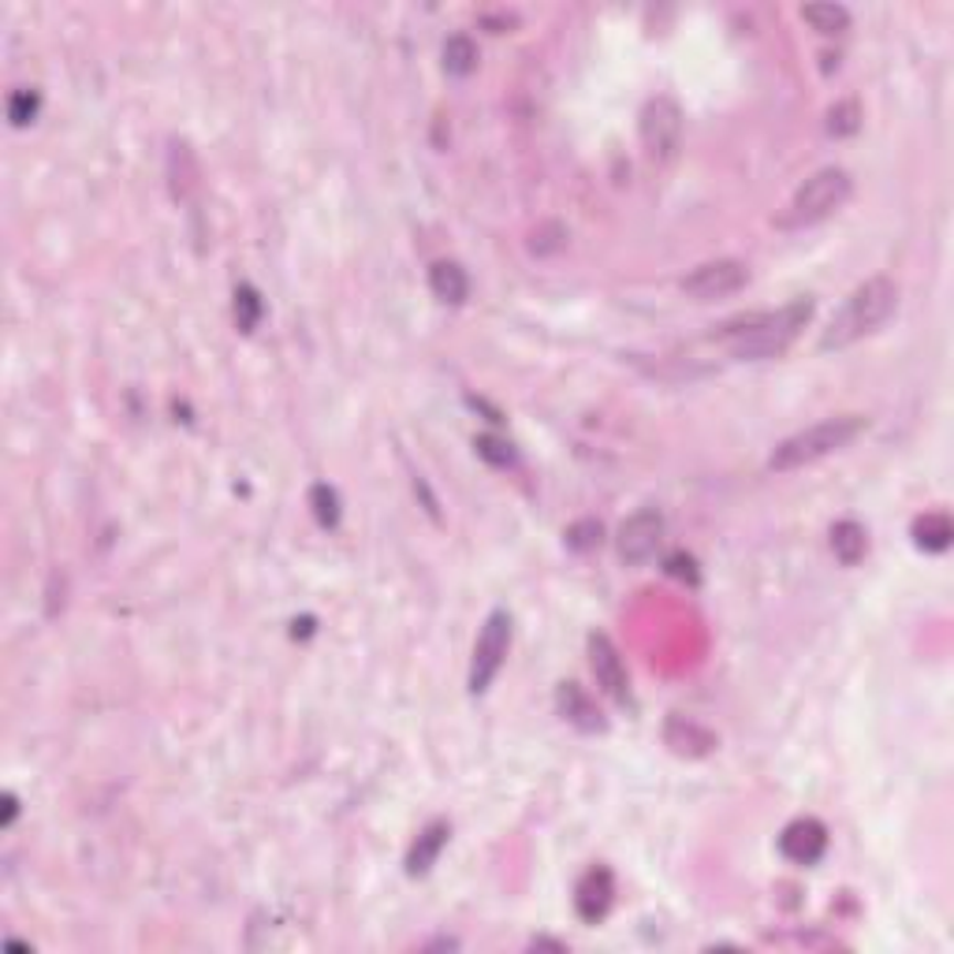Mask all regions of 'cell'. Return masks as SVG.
Wrapping results in <instances>:
<instances>
[{
	"instance_id": "cell-1",
	"label": "cell",
	"mask_w": 954,
	"mask_h": 954,
	"mask_svg": "<svg viewBox=\"0 0 954 954\" xmlns=\"http://www.w3.org/2000/svg\"><path fill=\"white\" fill-rule=\"evenodd\" d=\"M894 310H899V283L888 277L865 280L861 288L843 302L839 313L828 321V329L821 332V351H843V347H850V343L865 340L869 332H877Z\"/></svg>"
},
{
	"instance_id": "cell-2",
	"label": "cell",
	"mask_w": 954,
	"mask_h": 954,
	"mask_svg": "<svg viewBox=\"0 0 954 954\" xmlns=\"http://www.w3.org/2000/svg\"><path fill=\"white\" fill-rule=\"evenodd\" d=\"M813 318V299H794L786 302L783 310L775 313H757V318H746L742 329H731V354L746 362H761V358H775L791 347L794 340L802 336V329Z\"/></svg>"
},
{
	"instance_id": "cell-3",
	"label": "cell",
	"mask_w": 954,
	"mask_h": 954,
	"mask_svg": "<svg viewBox=\"0 0 954 954\" xmlns=\"http://www.w3.org/2000/svg\"><path fill=\"white\" fill-rule=\"evenodd\" d=\"M865 426H869V418L861 415H843V418H828V421H816V426L794 432V437H786L780 448L772 451L769 467L780 470V474H786V470H802L810 467V462H821L824 455H832V451L847 448L850 440H858Z\"/></svg>"
},
{
	"instance_id": "cell-4",
	"label": "cell",
	"mask_w": 954,
	"mask_h": 954,
	"mask_svg": "<svg viewBox=\"0 0 954 954\" xmlns=\"http://www.w3.org/2000/svg\"><path fill=\"white\" fill-rule=\"evenodd\" d=\"M850 191H854V183L843 169H821L794 191L791 205H786V213L780 216V228H810V224L828 221L835 210L847 205Z\"/></svg>"
},
{
	"instance_id": "cell-5",
	"label": "cell",
	"mask_w": 954,
	"mask_h": 954,
	"mask_svg": "<svg viewBox=\"0 0 954 954\" xmlns=\"http://www.w3.org/2000/svg\"><path fill=\"white\" fill-rule=\"evenodd\" d=\"M637 135L653 161H672L675 150L683 146V108L672 97H653L645 101L642 116H637Z\"/></svg>"
},
{
	"instance_id": "cell-6",
	"label": "cell",
	"mask_w": 954,
	"mask_h": 954,
	"mask_svg": "<svg viewBox=\"0 0 954 954\" xmlns=\"http://www.w3.org/2000/svg\"><path fill=\"white\" fill-rule=\"evenodd\" d=\"M511 648V615L500 608L485 619L474 645V661H470V694H485L493 686V678L500 675V667L507 661Z\"/></svg>"
},
{
	"instance_id": "cell-7",
	"label": "cell",
	"mask_w": 954,
	"mask_h": 954,
	"mask_svg": "<svg viewBox=\"0 0 954 954\" xmlns=\"http://www.w3.org/2000/svg\"><path fill=\"white\" fill-rule=\"evenodd\" d=\"M746 283H750V269L739 258H716L697 265L690 277L683 280V291L690 294L694 302H716L727 299V294H739Z\"/></svg>"
},
{
	"instance_id": "cell-8",
	"label": "cell",
	"mask_w": 954,
	"mask_h": 954,
	"mask_svg": "<svg viewBox=\"0 0 954 954\" xmlns=\"http://www.w3.org/2000/svg\"><path fill=\"white\" fill-rule=\"evenodd\" d=\"M661 540H664V515L656 507H642L619 526V556H623V564L642 567L656 556Z\"/></svg>"
},
{
	"instance_id": "cell-9",
	"label": "cell",
	"mask_w": 954,
	"mask_h": 954,
	"mask_svg": "<svg viewBox=\"0 0 954 954\" xmlns=\"http://www.w3.org/2000/svg\"><path fill=\"white\" fill-rule=\"evenodd\" d=\"M589 667L597 675V686L612 697V701H631V678H626L623 656H619L615 642L608 634H589Z\"/></svg>"
},
{
	"instance_id": "cell-10",
	"label": "cell",
	"mask_w": 954,
	"mask_h": 954,
	"mask_svg": "<svg viewBox=\"0 0 954 954\" xmlns=\"http://www.w3.org/2000/svg\"><path fill=\"white\" fill-rule=\"evenodd\" d=\"M780 850L786 861L794 865H816L828 850V828L813 816H802V821H791L780 835Z\"/></svg>"
},
{
	"instance_id": "cell-11",
	"label": "cell",
	"mask_w": 954,
	"mask_h": 954,
	"mask_svg": "<svg viewBox=\"0 0 954 954\" xmlns=\"http://www.w3.org/2000/svg\"><path fill=\"white\" fill-rule=\"evenodd\" d=\"M612 899H615V880L604 865L589 869L582 880H578V891H575V907H578V918L597 924L612 910Z\"/></svg>"
},
{
	"instance_id": "cell-12",
	"label": "cell",
	"mask_w": 954,
	"mask_h": 954,
	"mask_svg": "<svg viewBox=\"0 0 954 954\" xmlns=\"http://www.w3.org/2000/svg\"><path fill=\"white\" fill-rule=\"evenodd\" d=\"M556 705H559V712H564V720L575 723L578 731H586V735L604 731V720H601V712H597L593 697H589L578 683H564V686H559V690H556Z\"/></svg>"
},
{
	"instance_id": "cell-13",
	"label": "cell",
	"mask_w": 954,
	"mask_h": 954,
	"mask_svg": "<svg viewBox=\"0 0 954 954\" xmlns=\"http://www.w3.org/2000/svg\"><path fill=\"white\" fill-rule=\"evenodd\" d=\"M664 742L683 757H705L716 750V735L697 720H686V716H672V720H667Z\"/></svg>"
},
{
	"instance_id": "cell-14",
	"label": "cell",
	"mask_w": 954,
	"mask_h": 954,
	"mask_svg": "<svg viewBox=\"0 0 954 954\" xmlns=\"http://www.w3.org/2000/svg\"><path fill=\"white\" fill-rule=\"evenodd\" d=\"M448 835H451V828L444 821H432V824L421 828V835L415 839V847H410V854H407V872H410V877H426L432 865H437L440 850L448 847Z\"/></svg>"
},
{
	"instance_id": "cell-15",
	"label": "cell",
	"mask_w": 954,
	"mask_h": 954,
	"mask_svg": "<svg viewBox=\"0 0 954 954\" xmlns=\"http://www.w3.org/2000/svg\"><path fill=\"white\" fill-rule=\"evenodd\" d=\"M429 291L437 294L440 302H451V307L467 302V294H470L467 269H462L459 261H437V265L429 269Z\"/></svg>"
},
{
	"instance_id": "cell-16",
	"label": "cell",
	"mask_w": 954,
	"mask_h": 954,
	"mask_svg": "<svg viewBox=\"0 0 954 954\" xmlns=\"http://www.w3.org/2000/svg\"><path fill=\"white\" fill-rule=\"evenodd\" d=\"M832 553L843 567H858L865 553H869V534H865V526L854 523V518L835 523L832 526Z\"/></svg>"
},
{
	"instance_id": "cell-17",
	"label": "cell",
	"mask_w": 954,
	"mask_h": 954,
	"mask_svg": "<svg viewBox=\"0 0 954 954\" xmlns=\"http://www.w3.org/2000/svg\"><path fill=\"white\" fill-rule=\"evenodd\" d=\"M951 537L954 526L947 511H929V515H921L913 523V540H918V548H924V553H943L951 545Z\"/></svg>"
},
{
	"instance_id": "cell-18",
	"label": "cell",
	"mask_w": 954,
	"mask_h": 954,
	"mask_svg": "<svg viewBox=\"0 0 954 954\" xmlns=\"http://www.w3.org/2000/svg\"><path fill=\"white\" fill-rule=\"evenodd\" d=\"M802 19L821 34H843L850 31V12L843 4H805Z\"/></svg>"
},
{
	"instance_id": "cell-19",
	"label": "cell",
	"mask_w": 954,
	"mask_h": 954,
	"mask_svg": "<svg viewBox=\"0 0 954 954\" xmlns=\"http://www.w3.org/2000/svg\"><path fill=\"white\" fill-rule=\"evenodd\" d=\"M478 67V45L467 34H451L444 42V72L455 78H467Z\"/></svg>"
},
{
	"instance_id": "cell-20",
	"label": "cell",
	"mask_w": 954,
	"mask_h": 954,
	"mask_svg": "<svg viewBox=\"0 0 954 954\" xmlns=\"http://www.w3.org/2000/svg\"><path fill=\"white\" fill-rule=\"evenodd\" d=\"M261 313H265V302H261V294L250 288V283H243V288H235V324H239L243 332H254V329H258Z\"/></svg>"
},
{
	"instance_id": "cell-21",
	"label": "cell",
	"mask_w": 954,
	"mask_h": 954,
	"mask_svg": "<svg viewBox=\"0 0 954 954\" xmlns=\"http://www.w3.org/2000/svg\"><path fill=\"white\" fill-rule=\"evenodd\" d=\"M861 131V108L858 101H839L828 112V135L832 139H850Z\"/></svg>"
},
{
	"instance_id": "cell-22",
	"label": "cell",
	"mask_w": 954,
	"mask_h": 954,
	"mask_svg": "<svg viewBox=\"0 0 954 954\" xmlns=\"http://www.w3.org/2000/svg\"><path fill=\"white\" fill-rule=\"evenodd\" d=\"M310 507H313V518H318L324 529H332V526L340 523V496H336V489L313 485V489H310Z\"/></svg>"
},
{
	"instance_id": "cell-23",
	"label": "cell",
	"mask_w": 954,
	"mask_h": 954,
	"mask_svg": "<svg viewBox=\"0 0 954 954\" xmlns=\"http://www.w3.org/2000/svg\"><path fill=\"white\" fill-rule=\"evenodd\" d=\"M37 105H42V97H37L34 90H15L12 97H8V120H12L15 127H26L37 116Z\"/></svg>"
},
{
	"instance_id": "cell-24",
	"label": "cell",
	"mask_w": 954,
	"mask_h": 954,
	"mask_svg": "<svg viewBox=\"0 0 954 954\" xmlns=\"http://www.w3.org/2000/svg\"><path fill=\"white\" fill-rule=\"evenodd\" d=\"M567 545L575 548V553H589V548H597L601 545V523H593V518L575 523L567 529Z\"/></svg>"
},
{
	"instance_id": "cell-25",
	"label": "cell",
	"mask_w": 954,
	"mask_h": 954,
	"mask_svg": "<svg viewBox=\"0 0 954 954\" xmlns=\"http://www.w3.org/2000/svg\"><path fill=\"white\" fill-rule=\"evenodd\" d=\"M478 455L485 462H493V467H511V462H515V451L500 437H478Z\"/></svg>"
},
{
	"instance_id": "cell-26",
	"label": "cell",
	"mask_w": 954,
	"mask_h": 954,
	"mask_svg": "<svg viewBox=\"0 0 954 954\" xmlns=\"http://www.w3.org/2000/svg\"><path fill=\"white\" fill-rule=\"evenodd\" d=\"M667 570H672L675 578H686V582H697V567H694V559H690V556H683V553L667 559Z\"/></svg>"
},
{
	"instance_id": "cell-27",
	"label": "cell",
	"mask_w": 954,
	"mask_h": 954,
	"mask_svg": "<svg viewBox=\"0 0 954 954\" xmlns=\"http://www.w3.org/2000/svg\"><path fill=\"white\" fill-rule=\"evenodd\" d=\"M19 813V802L12 798V794H4V824H12Z\"/></svg>"
}]
</instances>
